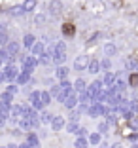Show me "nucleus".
<instances>
[{
    "mask_svg": "<svg viewBox=\"0 0 138 148\" xmlns=\"http://www.w3.org/2000/svg\"><path fill=\"white\" fill-rule=\"evenodd\" d=\"M53 53L55 55H51V59L55 63H63L65 61V44H57L55 49H53Z\"/></svg>",
    "mask_w": 138,
    "mask_h": 148,
    "instance_id": "1",
    "label": "nucleus"
},
{
    "mask_svg": "<svg viewBox=\"0 0 138 148\" xmlns=\"http://www.w3.org/2000/svg\"><path fill=\"white\" fill-rule=\"evenodd\" d=\"M17 69L15 66H12V65H8L4 69V76H6V80H13V78H17Z\"/></svg>",
    "mask_w": 138,
    "mask_h": 148,
    "instance_id": "2",
    "label": "nucleus"
},
{
    "mask_svg": "<svg viewBox=\"0 0 138 148\" xmlns=\"http://www.w3.org/2000/svg\"><path fill=\"white\" fill-rule=\"evenodd\" d=\"M87 63H89V59H87V57H78V59H76V63H74V69H78V70L87 69Z\"/></svg>",
    "mask_w": 138,
    "mask_h": 148,
    "instance_id": "3",
    "label": "nucleus"
},
{
    "mask_svg": "<svg viewBox=\"0 0 138 148\" xmlns=\"http://www.w3.org/2000/svg\"><path fill=\"white\" fill-rule=\"evenodd\" d=\"M74 32H76V27H74L72 23L63 25V34H65V36H74Z\"/></svg>",
    "mask_w": 138,
    "mask_h": 148,
    "instance_id": "4",
    "label": "nucleus"
},
{
    "mask_svg": "<svg viewBox=\"0 0 138 148\" xmlns=\"http://www.w3.org/2000/svg\"><path fill=\"white\" fill-rule=\"evenodd\" d=\"M30 101H32V105H34V108H42V101H40V91H34L32 95H30Z\"/></svg>",
    "mask_w": 138,
    "mask_h": 148,
    "instance_id": "5",
    "label": "nucleus"
},
{
    "mask_svg": "<svg viewBox=\"0 0 138 148\" xmlns=\"http://www.w3.org/2000/svg\"><path fill=\"white\" fill-rule=\"evenodd\" d=\"M17 49H19V46H17L15 42H13V44H8V48H6V51H8V55H10V57H13L15 53H17Z\"/></svg>",
    "mask_w": 138,
    "mask_h": 148,
    "instance_id": "6",
    "label": "nucleus"
},
{
    "mask_svg": "<svg viewBox=\"0 0 138 148\" xmlns=\"http://www.w3.org/2000/svg\"><path fill=\"white\" fill-rule=\"evenodd\" d=\"M63 123H65L63 118H51V127H53V129H61Z\"/></svg>",
    "mask_w": 138,
    "mask_h": 148,
    "instance_id": "7",
    "label": "nucleus"
},
{
    "mask_svg": "<svg viewBox=\"0 0 138 148\" xmlns=\"http://www.w3.org/2000/svg\"><path fill=\"white\" fill-rule=\"evenodd\" d=\"M100 114H102V106H100V105H97V106H91V110H89V116L97 118V116H100Z\"/></svg>",
    "mask_w": 138,
    "mask_h": 148,
    "instance_id": "8",
    "label": "nucleus"
},
{
    "mask_svg": "<svg viewBox=\"0 0 138 148\" xmlns=\"http://www.w3.org/2000/svg\"><path fill=\"white\" fill-rule=\"evenodd\" d=\"M30 48H32V53H34V57H36V55H42V51H44V46H42V44H32Z\"/></svg>",
    "mask_w": 138,
    "mask_h": 148,
    "instance_id": "9",
    "label": "nucleus"
},
{
    "mask_svg": "<svg viewBox=\"0 0 138 148\" xmlns=\"http://www.w3.org/2000/svg\"><path fill=\"white\" fill-rule=\"evenodd\" d=\"M8 44V34H6L4 27H0V46H6Z\"/></svg>",
    "mask_w": 138,
    "mask_h": 148,
    "instance_id": "10",
    "label": "nucleus"
},
{
    "mask_svg": "<svg viewBox=\"0 0 138 148\" xmlns=\"http://www.w3.org/2000/svg\"><path fill=\"white\" fill-rule=\"evenodd\" d=\"M27 144H29L30 148H38V139H36L34 135H29V143Z\"/></svg>",
    "mask_w": 138,
    "mask_h": 148,
    "instance_id": "11",
    "label": "nucleus"
},
{
    "mask_svg": "<svg viewBox=\"0 0 138 148\" xmlns=\"http://www.w3.org/2000/svg\"><path fill=\"white\" fill-rule=\"evenodd\" d=\"M23 44H25L27 48H30V46L34 44V36H32V34H27V36H25V40H23Z\"/></svg>",
    "mask_w": 138,
    "mask_h": 148,
    "instance_id": "12",
    "label": "nucleus"
},
{
    "mask_svg": "<svg viewBox=\"0 0 138 148\" xmlns=\"http://www.w3.org/2000/svg\"><path fill=\"white\" fill-rule=\"evenodd\" d=\"M40 101H42V105L46 106L49 103V93L48 91H44V93H40Z\"/></svg>",
    "mask_w": 138,
    "mask_h": 148,
    "instance_id": "13",
    "label": "nucleus"
},
{
    "mask_svg": "<svg viewBox=\"0 0 138 148\" xmlns=\"http://www.w3.org/2000/svg\"><path fill=\"white\" fill-rule=\"evenodd\" d=\"M104 51H106V55H114V53H116V46H112V44H106Z\"/></svg>",
    "mask_w": 138,
    "mask_h": 148,
    "instance_id": "14",
    "label": "nucleus"
},
{
    "mask_svg": "<svg viewBox=\"0 0 138 148\" xmlns=\"http://www.w3.org/2000/svg\"><path fill=\"white\" fill-rule=\"evenodd\" d=\"M89 70H91V72H97V70H100V63H99V61H93V63L89 65Z\"/></svg>",
    "mask_w": 138,
    "mask_h": 148,
    "instance_id": "15",
    "label": "nucleus"
},
{
    "mask_svg": "<svg viewBox=\"0 0 138 148\" xmlns=\"http://www.w3.org/2000/svg\"><path fill=\"white\" fill-rule=\"evenodd\" d=\"M57 76H59V78H63V80H66V76H68V70L59 69V70H57Z\"/></svg>",
    "mask_w": 138,
    "mask_h": 148,
    "instance_id": "16",
    "label": "nucleus"
},
{
    "mask_svg": "<svg viewBox=\"0 0 138 148\" xmlns=\"http://www.w3.org/2000/svg\"><path fill=\"white\" fill-rule=\"evenodd\" d=\"M32 6H34V0H27L25 6H23V10H25V12H29V10H32Z\"/></svg>",
    "mask_w": 138,
    "mask_h": 148,
    "instance_id": "17",
    "label": "nucleus"
},
{
    "mask_svg": "<svg viewBox=\"0 0 138 148\" xmlns=\"http://www.w3.org/2000/svg\"><path fill=\"white\" fill-rule=\"evenodd\" d=\"M76 89H78V91H83V89H85V82H83V80H78V82H76Z\"/></svg>",
    "mask_w": 138,
    "mask_h": 148,
    "instance_id": "18",
    "label": "nucleus"
},
{
    "mask_svg": "<svg viewBox=\"0 0 138 148\" xmlns=\"http://www.w3.org/2000/svg\"><path fill=\"white\" fill-rule=\"evenodd\" d=\"M129 82H131V86H138V74H133L129 78Z\"/></svg>",
    "mask_w": 138,
    "mask_h": 148,
    "instance_id": "19",
    "label": "nucleus"
},
{
    "mask_svg": "<svg viewBox=\"0 0 138 148\" xmlns=\"http://www.w3.org/2000/svg\"><path fill=\"white\" fill-rule=\"evenodd\" d=\"M65 103H66V106H74V105H76V97H68V101H65Z\"/></svg>",
    "mask_w": 138,
    "mask_h": 148,
    "instance_id": "20",
    "label": "nucleus"
},
{
    "mask_svg": "<svg viewBox=\"0 0 138 148\" xmlns=\"http://www.w3.org/2000/svg\"><path fill=\"white\" fill-rule=\"evenodd\" d=\"M114 80H116V76H114V74H108V76H106V84H108V86H112Z\"/></svg>",
    "mask_w": 138,
    "mask_h": 148,
    "instance_id": "21",
    "label": "nucleus"
},
{
    "mask_svg": "<svg viewBox=\"0 0 138 148\" xmlns=\"http://www.w3.org/2000/svg\"><path fill=\"white\" fill-rule=\"evenodd\" d=\"M99 140H100V135H97V133H95V135H91V143H93V144H97Z\"/></svg>",
    "mask_w": 138,
    "mask_h": 148,
    "instance_id": "22",
    "label": "nucleus"
},
{
    "mask_svg": "<svg viewBox=\"0 0 138 148\" xmlns=\"http://www.w3.org/2000/svg\"><path fill=\"white\" fill-rule=\"evenodd\" d=\"M59 6H61L59 2H53V13H59V12H61V8H59Z\"/></svg>",
    "mask_w": 138,
    "mask_h": 148,
    "instance_id": "23",
    "label": "nucleus"
},
{
    "mask_svg": "<svg viewBox=\"0 0 138 148\" xmlns=\"http://www.w3.org/2000/svg\"><path fill=\"white\" fill-rule=\"evenodd\" d=\"M85 144H87L85 140H83V139H80L78 143H76V146H78V148H85Z\"/></svg>",
    "mask_w": 138,
    "mask_h": 148,
    "instance_id": "24",
    "label": "nucleus"
},
{
    "mask_svg": "<svg viewBox=\"0 0 138 148\" xmlns=\"http://www.w3.org/2000/svg\"><path fill=\"white\" fill-rule=\"evenodd\" d=\"M42 120L44 122H51V116H49L48 112H44V116H42Z\"/></svg>",
    "mask_w": 138,
    "mask_h": 148,
    "instance_id": "25",
    "label": "nucleus"
},
{
    "mask_svg": "<svg viewBox=\"0 0 138 148\" xmlns=\"http://www.w3.org/2000/svg\"><path fill=\"white\" fill-rule=\"evenodd\" d=\"M15 91H17V87H15V86H10V87H8V93H12V95H13Z\"/></svg>",
    "mask_w": 138,
    "mask_h": 148,
    "instance_id": "26",
    "label": "nucleus"
},
{
    "mask_svg": "<svg viewBox=\"0 0 138 148\" xmlns=\"http://www.w3.org/2000/svg\"><path fill=\"white\" fill-rule=\"evenodd\" d=\"M6 80V76H4V72H0V82H4Z\"/></svg>",
    "mask_w": 138,
    "mask_h": 148,
    "instance_id": "27",
    "label": "nucleus"
},
{
    "mask_svg": "<svg viewBox=\"0 0 138 148\" xmlns=\"http://www.w3.org/2000/svg\"><path fill=\"white\" fill-rule=\"evenodd\" d=\"M19 148H30V146H29V144H21V146H19Z\"/></svg>",
    "mask_w": 138,
    "mask_h": 148,
    "instance_id": "28",
    "label": "nucleus"
},
{
    "mask_svg": "<svg viewBox=\"0 0 138 148\" xmlns=\"http://www.w3.org/2000/svg\"><path fill=\"white\" fill-rule=\"evenodd\" d=\"M116 148H119V146H116Z\"/></svg>",
    "mask_w": 138,
    "mask_h": 148,
    "instance_id": "29",
    "label": "nucleus"
}]
</instances>
